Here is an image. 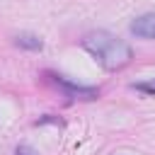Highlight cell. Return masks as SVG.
<instances>
[{"label":"cell","mask_w":155,"mask_h":155,"mask_svg":"<svg viewBox=\"0 0 155 155\" xmlns=\"http://www.w3.org/2000/svg\"><path fill=\"white\" fill-rule=\"evenodd\" d=\"M82 48H85L92 58H97V63H99L102 68H107V70H121V68L128 65L131 58H133L131 46H128L124 39H119L116 34L104 31V29H97V31L85 34Z\"/></svg>","instance_id":"6da1fadb"},{"label":"cell","mask_w":155,"mask_h":155,"mask_svg":"<svg viewBox=\"0 0 155 155\" xmlns=\"http://www.w3.org/2000/svg\"><path fill=\"white\" fill-rule=\"evenodd\" d=\"M46 75H48V80H51L56 87H61V90L65 92V97H82V99L97 97V87H87V85L70 82L68 78H63V75H58V73H46Z\"/></svg>","instance_id":"7a4b0ae2"},{"label":"cell","mask_w":155,"mask_h":155,"mask_svg":"<svg viewBox=\"0 0 155 155\" xmlns=\"http://www.w3.org/2000/svg\"><path fill=\"white\" fill-rule=\"evenodd\" d=\"M15 155H39V153H36L34 148H29V145H24V143H22V145H17V148H15Z\"/></svg>","instance_id":"8992f818"},{"label":"cell","mask_w":155,"mask_h":155,"mask_svg":"<svg viewBox=\"0 0 155 155\" xmlns=\"http://www.w3.org/2000/svg\"><path fill=\"white\" fill-rule=\"evenodd\" d=\"M15 44H17L19 48H24V51H41V48H44V41H41L36 34H29V31L17 34V36H15Z\"/></svg>","instance_id":"277c9868"},{"label":"cell","mask_w":155,"mask_h":155,"mask_svg":"<svg viewBox=\"0 0 155 155\" xmlns=\"http://www.w3.org/2000/svg\"><path fill=\"white\" fill-rule=\"evenodd\" d=\"M128 31L138 39H155V12H148V15H140L131 22Z\"/></svg>","instance_id":"3957f363"},{"label":"cell","mask_w":155,"mask_h":155,"mask_svg":"<svg viewBox=\"0 0 155 155\" xmlns=\"http://www.w3.org/2000/svg\"><path fill=\"white\" fill-rule=\"evenodd\" d=\"M131 90H136L140 94H148V97H155V78L153 80H143V82H133Z\"/></svg>","instance_id":"5b68a950"}]
</instances>
